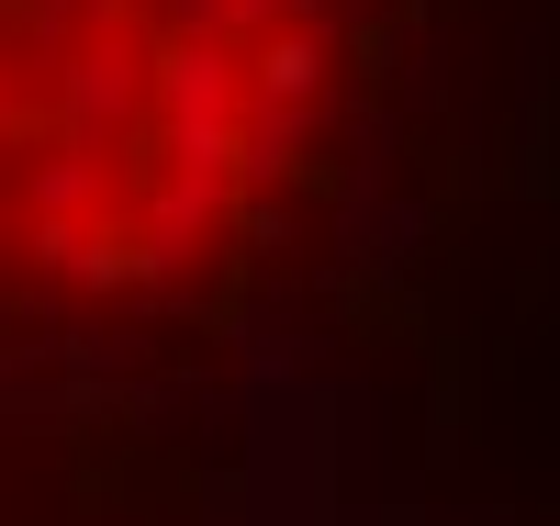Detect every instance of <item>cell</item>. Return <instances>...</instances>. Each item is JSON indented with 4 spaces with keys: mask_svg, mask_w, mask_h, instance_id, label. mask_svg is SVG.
Segmentation results:
<instances>
[{
    "mask_svg": "<svg viewBox=\"0 0 560 526\" xmlns=\"http://www.w3.org/2000/svg\"><path fill=\"white\" fill-rule=\"evenodd\" d=\"M393 0H0V359L191 337L314 224Z\"/></svg>",
    "mask_w": 560,
    "mask_h": 526,
    "instance_id": "1",
    "label": "cell"
}]
</instances>
